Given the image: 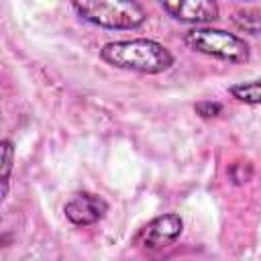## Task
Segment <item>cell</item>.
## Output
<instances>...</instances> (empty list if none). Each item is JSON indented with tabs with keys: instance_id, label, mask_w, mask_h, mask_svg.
Returning <instances> with one entry per match:
<instances>
[{
	"instance_id": "cell-1",
	"label": "cell",
	"mask_w": 261,
	"mask_h": 261,
	"mask_svg": "<svg viewBox=\"0 0 261 261\" xmlns=\"http://www.w3.org/2000/svg\"><path fill=\"white\" fill-rule=\"evenodd\" d=\"M100 57L112 67L149 75L161 73L173 65V55L169 49L153 39L110 41L100 49Z\"/></svg>"
},
{
	"instance_id": "cell-2",
	"label": "cell",
	"mask_w": 261,
	"mask_h": 261,
	"mask_svg": "<svg viewBox=\"0 0 261 261\" xmlns=\"http://www.w3.org/2000/svg\"><path fill=\"white\" fill-rule=\"evenodd\" d=\"M75 12L102 29L130 31L147 20V12L139 0H71Z\"/></svg>"
},
{
	"instance_id": "cell-3",
	"label": "cell",
	"mask_w": 261,
	"mask_h": 261,
	"mask_svg": "<svg viewBox=\"0 0 261 261\" xmlns=\"http://www.w3.org/2000/svg\"><path fill=\"white\" fill-rule=\"evenodd\" d=\"M184 43L202 55L228 61V63H245L249 61V45L234 33L212 29V27H196L186 33Z\"/></svg>"
},
{
	"instance_id": "cell-4",
	"label": "cell",
	"mask_w": 261,
	"mask_h": 261,
	"mask_svg": "<svg viewBox=\"0 0 261 261\" xmlns=\"http://www.w3.org/2000/svg\"><path fill=\"white\" fill-rule=\"evenodd\" d=\"M184 230V220L169 212V214H161L155 216L153 220H149L135 237V245L143 247L145 251H159L163 247L173 245L179 234Z\"/></svg>"
},
{
	"instance_id": "cell-5",
	"label": "cell",
	"mask_w": 261,
	"mask_h": 261,
	"mask_svg": "<svg viewBox=\"0 0 261 261\" xmlns=\"http://www.w3.org/2000/svg\"><path fill=\"white\" fill-rule=\"evenodd\" d=\"M159 4L171 18L186 24H210L220 12L214 0H159Z\"/></svg>"
},
{
	"instance_id": "cell-6",
	"label": "cell",
	"mask_w": 261,
	"mask_h": 261,
	"mask_svg": "<svg viewBox=\"0 0 261 261\" xmlns=\"http://www.w3.org/2000/svg\"><path fill=\"white\" fill-rule=\"evenodd\" d=\"M63 212H65V218L71 224L90 226V224H96L98 220H102L106 216L108 204L100 196H96L92 192H80L71 200L65 202Z\"/></svg>"
},
{
	"instance_id": "cell-7",
	"label": "cell",
	"mask_w": 261,
	"mask_h": 261,
	"mask_svg": "<svg viewBox=\"0 0 261 261\" xmlns=\"http://www.w3.org/2000/svg\"><path fill=\"white\" fill-rule=\"evenodd\" d=\"M230 96L245 104H261V77L230 86Z\"/></svg>"
},
{
	"instance_id": "cell-8",
	"label": "cell",
	"mask_w": 261,
	"mask_h": 261,
	"mask_svg": "<svg viewBox=\"0 0 261 261\" xmlns=\"http://www.w3.org/2000/svg\"><path fill=\"white\" fill-rule=\"evenodd\" d=\"M232 22L237 24V29L249 35H261V12L259 10H239L234 12Z\"/></svg>"
},
{
	"instance_id": "cell-9",
	"label": "cell",
	"mask_w": 261,
	"mask_h": 261,
	"mask_svg": "<svg viewBox=\"0 0 261 261\" xmlns=\"http://www.w3.org/2000/svg\"><path fill=\"white\" fill-rule=\"evenodd\" d=\"M12 157H14L12 143L8 139H4L2 141V198L8 192V179H10V171H12Z\"/></svg>"
},
{
	"instance_id": "cell-10",
	"label": "cell",
	"mask_w": 261,
	"mask_h": 261,
	"mask_svg": "<svg viewBox=\"0 0 261 261\" xmlns=\"http://www.w3.org/2000/svg\"><path fill=\"white\" fill-rule=\"evenodd\" d=\"M196 112L202 116V118H212V116H218L222 112V106L218 102H212V100H204V102H198L196 106Z\"/></svg>"
}]
</instances>
